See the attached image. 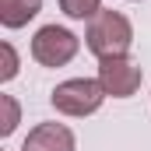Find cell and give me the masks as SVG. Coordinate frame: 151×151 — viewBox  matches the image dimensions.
I'll return each mask as SVG.
<instances>
[{
	"instance_id": "52a82bcc",
	"label": "cell",
	"mask_w": 151,
	"mask_h": 151,
	"mask_svg": "<svg viewBox=\"0 0 151 151\" xmlns=\"http://www.w3.org/2000/svg\"><path fill=\"white\" fill-rule=\"evenodd\" d=\"M60 11H63L67 18L84 21V18H95V14L102 11V0H60Z\"/></svg>"
},
{
	"instance_id": "6da1fadb",
	"label": "cell",
	"mask_w": 151,
	"mask_h": 151,
	"mask_svg": "<svg viewBox=\"0 0 151 151\" xmlns=\"http://www.w3.org/2000/svg\"><path fill=\"white\" fill-rule=\"evenodd\" d=\"M134 42V28L119 11H99L88 25V49L106 60V56H127Z\"/></svg>"
},
{
	"instance_id": "5b68a950",
	"label": "cell",
	"mask_w": 151,
	"mask_h": 151,
	"mask_svg": "<svg viewBox=\"0 0 151 151\" xmlns=\"http://www.w3.org/2000/svg\"><path fill=\"white\" fill-rule=\"evenodd\" d=\"M21 151H74V134L63 123H39L25 137Z\"/></svg>"
},
{
	"instance_id": "ba28073f",
	"label": "cell",
	"mask_w": 151,
	"mask_h": 151,
	"mask_svg": "<svg viewBox=\"0 0 151 151\" xmlns=\"http://www.w3.org/2000/svg\"><path fill=\"white\" fill-rule=\"evenodd\" d=\"M0 106H4V123H0V134H4V137H11V134H14V127H18V102H14L11 95H0Z\"/></svg>"
},
{
	"instance_id": "8992f818",
	"label": "cell",
	"mask_w": 151,
	"mask_h": 151,
	"mask_svg": "<svg viewBox=\"0 0 151 151\" xmlns=\"http://www.w3.org/2000/svg\"><path fill=\"white\" fill-rule=\"evenodd\" d=\"M42 0H0V21L7 28H21L39 14Z\"/></svg>"
},
{
	"instance_id": "9c48e42d",
	"label": "cell",
	"mask_w": 151,
	"mask_h": 151,
	"mask_svg": "<svg viewBox=\"0 0 151 151\" xmlns=\"http://www.w3.org/2000/svg\"><path fill=\"white\" fill-rule=\"evenodd\" d=\"M0 56H4V67H0V81H11L18 74V53L11 42H0Z\"/></svg>"
},
{
	"instance_id": "3957f363",
	"label": "cell",
	"mask_w": 151,
	"mask_h": 151,
	"mask_svg": "<svg viewBox=\"0 0 151 151\" xmlns=\"http://www.w3.org/2000/svg\"><path fill=\"white\" fill-rule=\"evenodd\" d=\"M74 53H77V35L67 32V28L46 25L32 39V56H35L42 67H63V63L74 60Z\"/></svg>"
},
{
	"instance_id": "7a4b0ae2",
	"label": "cell",
	"mask_w": 151,
	"mask_h": 151,
	"mask_svg": "<svg viewBox=\"0 0 151 151\" xmlns=\"http://www.w3.org/2000/svg\"><path fill=\"white\" fill-rule=\"evenodd\" d=\"M49 99H53V109L63 113V116H91L102 106L106 91H102V84L91 81V77H70V81L56 84Z\"/></svg>"
},
{
	"instance_id": "277c9868",
	"label": "cell",
	"mask_w": 151,
	"mask_h": 151,
	"mask_svg": "<svg viewBox=\"0 0 151 151\" xmlns=\"http://www.w3.org/2000/svg\"><path fill=\"white\" fill-rule=\"evenodd\" d=\"M106 95L113 99H130L137 88H141V67L130 60V56H106L99 60V77Z\"/></svg>"
}]
</instances>
